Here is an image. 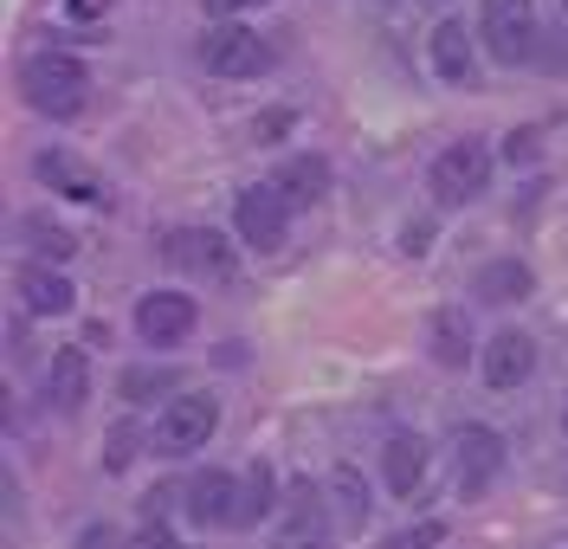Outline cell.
Wrapping results in <instances>:
<instances>
[{
    "label": "cell",
    "instance_id": "obj_1",
    "mask_svg": "<svg viewBox=\"0 0 568 549\" xmlns=\"http://www.w3.org/2000/svg\"><path fill=\"white\" fill-rule=\"evenodd\" d=\"M336 537H343V530H336V517H329V491H323L317 478L284 485L278 517H272V549H329Z\"/></svg>",
    "mask_w": 568,
    "mask_h": 549
},
{
    "label": "cell",
    "instance_id": "obj_2",
    "mask_svg": "<svg viewBox=\"0 0 568 549\" xmlns=\"http://www.w3.org/2000/svg\"><path fill=\"white\" fill-rule=\"evenodd\" d=\"M20 91H27V104H33L39 116H59V123H65V116L84 110L91 78H84V65L65 59V52H33L27 72H20Z\"/></svg>",
    "mask_w": 568,
    "mask_h": 549
},
{
    "label": "cell",
    "instance_id": "obj_3",
    "mask_svg": "<svg viewBox=\"0 0 568 549\" xmlns=\"http://www.w3.org/2000/svg\"><path fill=\"white\" fill-rule=\"evenodd\" d=\"M491 182V149L485 143H446L433 155V169H426V187H433V201L439 207H465V201H478Z\"/></svg>",
    "mask_w": 568,
    "mask_h": 549
},
{
    "label": "cell",
    "instance_id": "obj_4",
    "mask_svg": "<svg viewBox=\"0 0 568 549\" xmlns=\"http://www.w3.org/2000/svg\"><path fill=\"white\" fill-rule=\"evenodd\" d=\"M220 427V401L213 395H175V401H162V420H155V453H201Z\"/></svg>",
    "mask_w": 568,
    "mask_h": 549
},
{
    "label": "cell",
    "instance_id": "obj_5",
    "mask_svg": "<svg viewBox=\"0 0 568 549\" xmlns=\"http://www.w3.org/2000/svg\"><path fill=\"white\" fill-rule=\"evenodd\" d=\"M201 65L213 78H258L272 65V45L252 33V27H233V20H220L201 33Z\"/></svg>",
    "mask_w": 568,
    "mask_h": 549
},
{
    "label": "cell",
    "instance_id": "obj_6",
    "mask_svg": "<svg viewBox=\"0 0 568 549\" xmlns=\"http://www.w3.org/2000/svg\"><path fill=\"white\" fill-rule=\"evenodd\" d=\"M478 27H485V52L497 65H524L536 52V0H485Z\"/></svg>",
    "mask_w": 568,
    "mask_h": 549
},
{
    "label": "cell",
    "instance_id": "obj_7",
    "mask_svg": "<svg viewBox=\"0 0 568 549\" xmlns=\"http://www.w3.org/2000/svg\"><path fill=\"white\" fill-rule=\"evenodd\" d=\"M162 258H169V272H187V278H233V265H240L213 226H175L162 240Z\"/></svg>",
    "mask_w": 568,
    "mask_h": 549
},
{
    "label": "cell",
    "instance_id": "obj_8",
    "mask_svg": "<svg viewBox=\"0 0 568 549\" xmlns=\"http://www.w3.org/2000/svg\"><path fill=\"white\" fill-rule=\"evenodd\" d=\"M187 329H194V297H181V292H149V297H136V336H142V343H155V349H175Z\"/></svg>",
    "mask_w": 568,
    "mask_h": 549
},
{
    "label": "cell",
    "instance_id": "obj_9",
    "mask_svg": "<svg viewBox=\"0 0 568 549\" xmlns=\"http://www.w3.org/2000/svg\"><path fill=\"white\" fill-rule=\"evenodd\" d=\"M284 226H291V207H284V194L272 182L240 194V240H246V246L272 253V246H284Z\"/></svg>",
    "mask_w": 568,
    "mask_h": 549
},
{
    "label": "cell",
    "instance_id": "obj_10",
    "mask_svg": "<svg viewBox=\"0 0 568 549\" xmlns=\"http://www.w3.org/2000/svg\"><path fill=\"white\" fill-rule=\"evenodd\" d=\"M233 505H240V478L233 472H194L187 478V491H181V511H187V523H201V530H213V523H233Z\"/></svg>",
    "mask_w": 568,
    "mask_h": 549
},
{
    "label": "cell",
    "instance_id": "obj_11",
    "mask_svg": "<svg viewBox=\"0 0 568 549\" xmlns=\"http://www.w3.org/2000/svg\"><path fill=\"white\" fill-rule=\"evenodd\" d=\"M478 368H485L491 388H517V382H530V368H536V343L524 329H497L491 343L478 349Z\"/></svg>",
    "mask_w": 568,
    "mask_h": 549
},
{
    "label": "cell",
    "instance_id": "obj_12",
    "mask_svg": "<svg viewBox=\"0 0 568 549\" xmlns=\"http://www.w3.org/2000/svg\"><path fill=\"white\" fill-rule=\"evenodd\" d=\"M13 292H20V304H27L33 317H65L71 304H78L71 278L52 272V265H20V272H13Z\"/></svg>",
    "mask_w": 568,
    "mask_h": 549
},
{
    "label": "cell",
    "instance_id": "obj_13",
    "mask_svg": "<svg viewBox=\"0 0 568 549\" xmlns=\"http://www.w3.org/2000/svg\"><path fill=\"white\" fill-rule=\"evenodd\" d=\"M33 175L52 194H65V201H104V182H98V169H84L78 155H65V149H45V155H33Z\"/></svg>",
    "mask_w": 568,
    "mask_h": 549
},
{
    "label": "cell",
    "instance_id": "obj_14",
    "mask_svg": "<svg viewBox=\"0 0 568 549\" xmlns=\"http://www.w3.org/2000/svg\"><path fill=\"white\" fill-rule=\"evenodd\" d=\"M453 453H459V485L465 491H485V485L497 478V466H504V439H497L491 427H459Z\"/></svg>",
    "mask_w": 568,
    "mask_h": 549
},
{
    "label": "cell",
    "instance_id": "obj_15",
    "mask_svg": "<svg viewBox=\"0 0 568 549\" xmlns=\"http://www.w3.org/2000/svg\"><path fill=\"white\" fill-rule=\"evenodd\" d=\"M272 187L284 194V207H291V214H304V207H317V201H323L329 169H323V155H291L278 175H272Z\"/></svg>",
    "mask_w": 568,
    "mask_h": 549
},
{
    "label": "cell",
    "instance_id": "obj_16",
    "mask_svg": "<svg viewBox=\"0 0 568 549\" xmlns=\"http://www.w3.org/2000/svg\"><path fill=\"white\" fill-rule=\"evenodd\" d=\"M426 349H433V363L439 368H465L471 363V324H465V311H433L426 317Z\"/></svg>",
    "mask_w": 568,
    "mask_h": 549
},
{
    "label": "cell",
    "instance_id": "obj_17",
    "mask_svg": "<svg viewBox=\"0 0 568 549\" xmlns=\"http://www.w3.org/2000/svg\"><path fill=\"white\" fill-rule=\"evenodd\" d=\"M426 472V439L420 434H394L388 446H382V485H388L394 498H407L414 485H420Z\"/></svg>",
    "mask_w": 568,
    "mask_h": 549
},
{
    "label": "cell",
    "instance_id": "obj_18",
    "mask_svg": "<svg viewBox=\"0 0 568 549\" xmlns=\"http://www.w3.org/2000/svg\"><path fill=\"white\" fill-rule=\"evenodd\" d=\"M278 498L284 491H278V478H272V466H265V459L246 466V478H240V505H233V530H258Z\"/></svg>",
    "mask_w": 568,
    "mask_h": 549
},
{
    "label": "cell",
    "instance_id": "obj_19",
    "mask_svg": "<svg viewBox=\"0 0 568 549\" xmlns=\"http://www.w3.org/2000/svg\"><path fill=\"white\" fill-rule=\"evenodd\" d=\"M530 265H517V258H491V265H478V278H471V292L485 297V304H517V297H530Z\"/></svg>",
    "mask_w": 568,
    "mask_h": 549
},
{
    "label": "cell",
    "instance_id": "obj_20",
    "mask_svg": "<svg viewBox=\"0 0 568 549\" xmlns=\"http://www.w3.org/2000/svg\"><path fill=\"white\" fill-rule=\"evenodd\" d=\"M426 45H433V72L446 78V84H459L471 72V33H465V20H439Z\"/></svg>",
    "mask_w": 568,
    "mask_h": 549
},
{
    "label": "cell",
    "instance_id": "obj_21",
    "mask_svg": "<svg viewBox=\"0 0 568 549\" xmlns=\"http://www.w3.org/2000/svg\"><path fill=\"white\" fill-rule=\"evenodd\" d=\"M329 505H336V530H343V537H355V530L368 523V485H362L355 466H336V472H329Z\"/></svg>",
    "mask_w": 568,
    "mask_h": 549
},
{
    "label": "cell",
    "instance_id": "obj_22",
    "mask_svg": "<svg viewBox=\"0 0 568 549\" xmlns=\"http://www.w3.org/2000/svg\"><path fill=\"white\" fill-rule=\"evenodd\" d=\"M84 395H91L84 349H59V356H52V401L65 407V414H78V407H84Z\"/></svg>",
    "mask_w": 568,
    "mask_h": 549
},
{
    "label": "cell",
    "instance_id": "obj_23",
    "mask_svg": "<svg viewBox=\"0 0 568 549\" xmlns=\"http://www.w3.org/2000/svg\"><path fill=\"white\" fill-rule=\"evenodd\" d=\"M123 401H162L181 388V368H123Z\"/></svg>",
    "mask_w": 568,
    "mask_h": 549
},
{
    "label": "cell",
    "instance_id": "obj_24",
    "mask_svg": "<svg viewBox=\"0 0 568 549\" xmlns=\"http://www.w3.org/2000/svg\"><path fill=\"white\" fill-rule=\"evenodd\" d=\"M136 446H142V427L136 420H116L104 434V472H123V466L136 459Z\"/></svg>",
    "mask_w": 568,
    "mask_h": 549
},
{
    "label": "cell",
    "instance_id": "obj_25",
    "mask_svg": "<svg viewBox=\"0 0 568 549\" xmlns=\"http://www.w3.org/2000/svg\"><path fill=\"white\" fill-rule=\"evenodd\" d=\"M20 233H27V240H39V253L45 258H71L78 253V240H71V233H59V226H52V220H20Z\"/></svg>",
    "mask_w": 568,
    "mask_h": 549
},
{
    "label": "cell",
    "instance_id": "obj_26",
    "mask_svg": "<svg viewBox=\"0 0 568 549\" xmlns=\"http://www.w3.org/2000/svg\"><path fill=\"white\" fill-rule=\"evenodd\" d=\"M439 543H446V523H439V517H426V523H407L400 537H388L382 549H439Z\"/></svg>",
    "mask_w": 568,
    "mask_h": 549
},
{
    "label": "cell",
    "instance_id": "obj_27",
    "mask_svg": "<svg viewBox=\"0 0 568 549\" xmlns=\"http://www.w3.org/2000/svg\"><path fill=\"white\" fill-rule=\"evenodd\" d=\"M130 549H181V543H175V530H162V523H149V530H142V537H136Z\"/></svg>",
    "mask_w": 568,
    "mask_h": 549
},
{
    "label": "cell",
    "instance_id": "obj_28",
    "mask_svg": "<svg viewBox=\"0 0 568 549\" xmlns=\"http://www.w3.org/2000/svg\"><path fill=\"white\" fill-rule=\"evenodd\" d=\"M252 7H265V0H207L213 20H233V13H252Z\"/></svg>",
    "mask_w": 568,
    "mask_h": 549
},
{
    "label": "cell",
    "instance_id": "obj_29",
    "mask_svg": "<svg viewBox=\"0 0 568 549\" xmlns=\"http://www.w3.org/2000/svg\"><path fill=\"white\" fill-rule=\"evenodd\" d=\"M504 155H510V162H530V155H536V136H530V130H517V136L504 143Z\"/></svg>",
    "mask_w": 568,
    "mask_h": 549
},
{
    "label": "cell",
    "instance_id": "obj_30",
    "mask_svg": "<svg viewBox=\"0 0 568 549\" xmlns=\"http://www.w3.org/2000/svg\"><path fill=\"white\" fill-rule=\"evenodd\" d=\"M284 130H291V116H284V110H272V116H258V136H265V143H272V136H284Z\"/></svg>",
    "mask_w": 568,
    "mask_h": 549
},
{
    "label": "cell",
    "instance_id": "obj_31",
    "mask_svg": "<svg viewBox=\"0 0 568 549\" xmlns=\"http://www.w3.org/2000/svg\"><path fill=\"white\" fill-rule=\"evenodd\" d=\"M433 246V226H407V253H426Z\"/></svg>",
    "mask_w": 568,
    "mask_h": 549
},
{
    "label": "cell",
    "instance_id": "obj_32",
    "mask_svg": "<svg viewBox=\"0 0 568 549\" xmlns=\"http://www.w3.org/2000/svg\"><path fill=\"white\" fill-rule=\"evenodd\" d=\"M78 549H110V530H84V543Z\"/></svg>",
    "mask_w": 568,
    "mask_h": 549
},
{
    "label": "cell",
    "instance_id": "obj_33",
    "mask_svg": "<svg viewBox=\"0 0 568 549\" xmlns=\"http://www.w3.org/2000/svg\"><path fill=\"white\" fill-rule=\"evenodd\" d=\"M562 13H568V0H562Z\"/></svg>",
    "mask_w": 568,
    "mask_h": 549
},
{
    "label": "cell",
    "instance_id": "obj_34",
    "mask_svg": "<svg viewBox=\"0 0 568 549\" xmlns=\"http://www.w3.org/2000/svg\"><path fill=\"white\" fill-rule=\"evenodd\" d=\"M562 420H568V414H562Z\"/></svg>",
    "mask_w": 568,
    "mask_h": 549
}]
</instances>
